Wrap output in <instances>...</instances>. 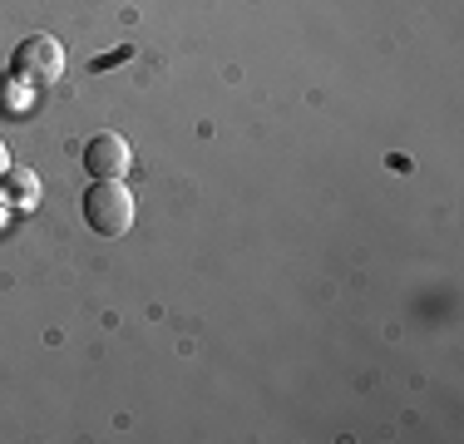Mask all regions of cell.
Listing matches in <instances>:
<instances>
[{"instance_id": "obj_1", "label": "cell", "mask_w": 464, "mask_h": 444, "mask_svg": "<svg viewBox=\"0 0 464 444\" xmlns=\"http://www.w3.org/2000/svg\"><path fill=\"white\" fill-rule=\"evenodd\" d=\"M84 222L99 237H124L134 227V193L119 178H94V188H84Z\"/></svg>"}, {"instance_id": "obj_2", "label": "cell", "mask_w": 464, "mask_h": 444, "mask_svg": "<svg viewBox=\"0 0 464 444\" xmlns=\"http://www.w3.org/2000/svg\"><path fill=\"white\" fill-rule=\"evenodd\" d=\"M64 74V44L54 35H30L15 44V80L20 84H54Z\"/></svg>"}, {"instance_id": "obj_3", "label": "cell", "mask_w": 464, "mask_h": 444, "mask_svg": "<svg viewBox=\"0 0 464 444\" xmlns=\"http://www.w3.org/2000/svg\"><path fill=\"white\" fill-rule=\"evenodd\" d=\"M129 163H134V153H129V139H119V133H94L84 143V169L94 178H124Z\"/></svg>"}, {"instance_id": "obj_4", "label": "cell", "mask_w": 464, "mask_h": 444, "mask_svg": "<svg viewBox=\"0 0 464 444\" xmlns=\"http://www.w3.org/2000/svg\"><path fill=\"white\" fill-rule=\"evenodd\" d=\"M0 198L15 203V208H30L40 198V173L25 169V163H10V169L0 173Z\"/></svg>"}, {"instance_id": "obj_5", "label": "cell", "mask_w": 464, "mask_h": 444, "mask_svg": "<svg viewBox=\"0 0 464 444\" xmlns=\"http://www.w3.org/2000/svg\"><path fill=\"white\" fill-rule=\"evenodd\" d=\"M5 169H10V149L0 143V173H5Z\"/></svg>"}]
</instances>
